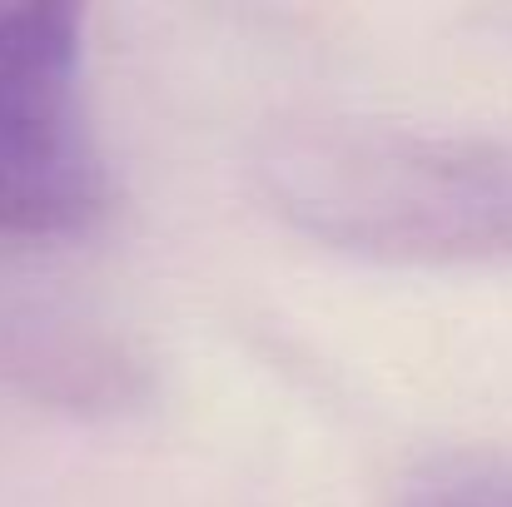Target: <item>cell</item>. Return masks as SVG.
I'll list each match as a JSON object with an SVG mask.
<instances>
[{
	"instance_id": "cell-1",
	"label": "cell",
	"mask_w": 512,
	"mask_h": 507,
	"mask_svg": "<svg viewBox=\"0 0 512 507\" xmlns=\"http://www.w3.org/2000/svg\"><path fill=\"white\" fill-rule=\"evenodd\" d=\"M269 204L383 264L512 259V145L388 120H294L259 150Z\"/></svg>"
},
{
	"instance_id": "cell-4",
	"label": "cell",
	"mask_w": 512,
	"mask_h": 507,
	"mask_svg": "<svg viewBox=\"0 0 512 507\" xmlns=\"http://www.w3.org/2000/svg\"><path fill=\"white\" fill-rule=\"evenodd\" d=\"M428 507H512V493H448Z\"/></svg>"
},
{
	"instance_id": "cell-3",
	"label": "cell",
	"mask_w": 512,
	"mask_h": 507,
	"mask_svg": "<svg viewBox=\"0 0 512 507\" xmlns=\"http://www.w3.org/2000/svg\"><path fill=\"white\" fill-rule=\"evenodd\" d=\"M0 378H15L60 403H120L135 378L130 358L90 324L35 304L0 284Z\"/></svg>"
},
{
	"instance_id": "cell-2",
	"label": "cell",
	"mask_w": 512,
	"mask_h": 507,
	"mask_svg": "<svg viewBox=\"0 0 512 507\" xmlns=\"http://www.w3.org/2000/svg\"><path fill=\"white\" fill-rule=\"evenodd\" d=\"M100 209L85 15L75 5H0V234H80Z\"/></svg>"
}]
</instances>
